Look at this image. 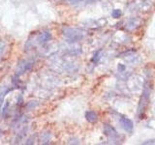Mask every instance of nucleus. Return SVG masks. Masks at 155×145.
I'll use <instances>...</instances> for the list:
<instances>
[{
  "label": "nucleus",
  "instance_id": "9d476101",
  "mask_svg": "<svg viewBox=\"0 0 155 145\" xmlns=\"http://www.w3.org/2000/svg\"><path fill=\"white\" fill-rule=\"evenodd\" d=\"M34 138H35V135H32L31 137H29L28 139H27V142H26V144H33L34 143Z\"/></svg>",
  "mask_w": 155,
  "mask_h": 145
},
{
  "label": "nucleus",
  "instance_id": "39448f33",
  "mask_svg": "<svg viewBox=\"0 0 155 145\" xmlns=\"http://www.w3.org/2000/svg\"><path fill=\"white\" fill-rule=\"evenodd\" d=\"M51 134L48 133V132H44L41 134L40 135V141L42 144H47L48 143V141L51 140Z\"/></svg>",
  "mask_w": 155,
  "mask_h": 145
},
{
  "label": "nucleus",
  "instance_id": "7ed1b4c3",
  "mask_svg": "<svg viewBox=\"0 0 155 145\" xmlns=\"http://www.w3.org/2000/svg\"><path fill=\"white\" fill-rule=\"evenodd\" d=\"M51 39V35L48 31H43L39 34L38 36V43L39 44H44L47 43L48 41H50Z\"/></svg>",
  "mask_w": 155,
  "mask_h": 145
},
{
  "label": "nucleus",
  "instance_id": "1a4fd4ad",
  "mask_svg": "<svg viewBox=\"0 0 155 145\" xmlns=\"http://www.w3.org/2000/svg\"><path fill=\"white\" fill-rule=\"evenodd\" d=\"M36 105H37V102H30V103H28L27 108H34V106H36Z\"/></svg>",
  "mask_w": 155,
  "mask_h": 145
},
{
  "label": "nucleus",
  "instance_id": "9b49d317",
  "mask_svg": "<svg viewBox=\"0 0 155 145\" xmlns=\"http://www.w3.org/2000/svg\"><path fill=\"white\" fill-rule=\"evenodd\" d=\"M120 11H118V10H115V11H114V13H113V17H114V18H118L119 16H120Z\"/></svg>",
  "mask_w": 155,
  "mask_h": 145
},
{
  "label": "nucleus",
  "instance_id": "6e6552de",
  "mask_svg": "<svg viewBox=\"0 0 155 145\" xmlns=\"http://www.w3.org/2000/svg\"><path fill=\"white\" fill-rule=\"evenodd\" d=\"M105 133L108 135H115V130L110 125H105Z\"/></svg>",
  "mask_w": 155,
  "mask_h": 145
},
{
  "label": "nucleus",
  "instance_id": "423d86ee",
  "mask_svg": "<svg viewBox=\"0 0 155 145\" xmlns=\"http://www.w3.org/2000/svg\"><path fill=\"white\" fill-rule=\"evenodd\" d=\"M85 118L87 121H89V122H95L98 117H97V114L94 111H87L85 113Z\"/></svg>",
  "mask_w": 155,
  "mask_h": 145
},
{
  "label": "nucleus",
  "instance_id": "f257e3e1",
  "mask_svg": "<svg viewBox=\"0 0 155 145\" xmlns=\"http://www.w3.org/2000/svg\"><path fill=\"white\" fill-rule=\"evenodd\" d=\"M63 35L71 42H77L84 38V32H82L81 29L69 27V28H65L64 30H63Z\"/></svg>",
  "mask_w": 155,
  "mask_h": 145
},
{
  "label": "nucleus",
  "instance_id": "20e7f679",
  "mask_svg": "<svg viewBox=\"0 0 155 145\" xmlns=\"http://www.w3.org/2000/svg\"><path fill=\"white\" fill-rule=\"evenodd\" d=\"M120 124H121V126H122V128L124 130H132L133 124L127 118H121L120 119Z\"/></svg>",
  "mask_w": 155,
  "mask_h": 145
},
{
  "label": "nucleus",
  "instance_id": "0eeeda50",
  "mask_svg": "<svg viewBox=\"0 0 155 145\" xmlns=\"http://www.w3.org/2000/svg\"><path fill=\"white\" fill-rule=\"evenodd\" d=\"M27 127H24L23 129H22V130L21 133H18V134L17 135V138H16V143H18L19 141H21V140L22 139V137H24V135H25V133L27 132Z\"/></svg>",
  "mask_w": 155,
  "mask_h": 145
},
{
  "label": "nucleus",
  "instance_id": "f03ea898",
  "mask_svg": "<svg viewBox=\"0 0 155 145\" xmlns=\"http://www.w3.org/2000/svg\"><path fill=\"white\" fill-rule=\"evenodd\" d=\"M33 65V62L30 61V60H24V61H21V63L18 64V68H17V76H19V75H22L24 74L25 72L29 71L31 69V67Z\"/></svg>",
  "mask_w": 155,
  "mask_h": 145
}]
</instances>
